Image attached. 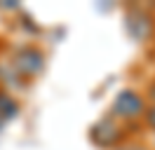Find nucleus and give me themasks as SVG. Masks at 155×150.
Wrapping results in <instances>:
<instances>
[{"label":"nucleus","mask_w":155,"mask_h":150,"mask_svg":"<svg viewBox=\"0 0 155 150\" xmlns=\"http://www.w3.org/2000/svg\"><path fill=\"white\" fill-rule=\"evenodd\" d=\"M146 112V101L143 96L134 89H122L113 101V115L115 120H134Z\"/></svg>","instance_id":"f03ea898"},{"label":"nucleus","mask_w":155,"mask_h":150,"mask_svg":"<svg viewBox=\"0 0 155 150\" xmlns=\"http://www.w3.org/2000/svg\"><path fill=\"white\" fill-rule=\"evenodd\" d=\"M153 17L146 12V9H129L127 12V31L129 35L139 40V42H146L148 38L153 35Z\"/></svg>","instance_id":"20e7f679"},{"label":"nucleus","mask_w":155,"mask_h":150,"mask_svg":"<svg viewBox=\"0 0 155 150\" xmlns=\"http://www.w3.org/2000/svg\"><path fill=\"white\" fill-rule=\"evenodd\" d=\"M117 150H143V148H117Z\"/></svg>","instance_id":"6e6552de"},{"label":"nucleus","mask_w":155,"mask_h":150,"mask_svg":"<svg viewBox=\"0 0 155 150\" xmlns=\"http://www.w3.org/2000/svg\"><path fill=\"white\" fill-rule=\"evenodd\" d=\"M122 136H125V131L117 124L115 117H104L101 122H97L92 127V141L99 148H113L115 143L122 141Z\"/></svg>","instance_id":"7ed1b4c3"},{"label":"nucleus","mask_w":155,"mask_h":150,"mask_svg":"<svg viewBox=\"0 0 155 150\" xmlns=\"http://www.w3.org/2000/svg\"><path fill=\"white\" fill-rule=\"evenodd\" d=\"M17 115H19V103H17V99H14L12 94L0 89V120L7 122V120H12V117H17Z\"/></svg>","instance_id":"39448f33"},{"label":"nucleus","mask_w":155,"mask_h":150,"mask_svg":"<svg viewBox=\"0 0 155 150\" xmlns=\"http://www.w3.org/2000/svg\"><path fill=\"white\" fill-rule=\"evenodd\" d=\"M146 122H148V124H150V127L155 129V106L150 108V110H148V115H146Z\"/></svg>","instance_id":"423d86ee"},{"label":"nucleus","mask_w":155,"mask_h":150,"mask_svg":"<svg viewBox=\"0 0 155 150\" xmlns=\"http://www.w3.org/2000/svg\"><path fill=\"white\" fill-rule=\"evenodd\" d=\"M150 99H153V101H155V84H153V87H150Z\"/></svg>","instance_id":"0eeeda50"},{"label":"nucleus","mask_w":155,"mask_h":150,"mask_svg":"<svg viewBox=\"0 0 155 150\" xmlns=\"http://www.w3.org/2000/svg\"><path fill=\"white\" fill-rule=\"evenodd\" d=\"M12 68L17 70V75H26V77H35L42 73L45 68V54L38 47L33 45H24L17 49V54L12 59Z\"/></svg>","instance_id":"f257e3e1"}]
</instances>
